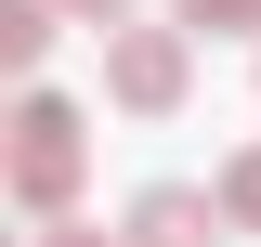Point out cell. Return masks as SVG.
Returning a JSON list of instances; mask_svg holds the SVG:
<instances>
[{
    "label": "cell",
    "instance_id": "cell-8",
    "mask_svg": "<svg viewBox=\"0 0 261 247\" xmlns=\"http://www.w3.org/2000/svg\"><path fill=\"white\" fill-rule=\"evenodd\" d=\"M39 247H105V234H79V221H53V234H39Z\"/></svg>",
    "mask_w": 261,
    "mask_h": 247
},
{
    "label": "cell",
    "instance_id": "cell-1",
    "mask_svg": "<svg viewBox=\"0 0 261 247\" xmlns=\"http://www.w3.org/2000/svg\"><path fill=\"white\" fill-rule=\"evenodd\" d=\"M79 156H92V130H79V104L27 91V104H13V208H27V221H53L65 195H79Z\"/></svg>",
    "mask_w": 261,
    "mask_h": 247
},
{
    "label": "cell",
    "instance_id": "cell-4",
    "mask_svg": "<svg viewBox=\"0 0 261 247\" xmlns=\"http://www.w3.org/2000/svg\"><path fill=\"white\" fill-rule=\"evenodd\" d=\"M0 52H13V65L53 52V0H0Z\"/></svg>",
    "mask_w": 261,
    "mask_h": 247
},
{
    "label": "cell",
    "instance_id": "cell-5",
    "mask_svg": "<svg viewBox=\"0 0 261 247\" xmlns=\"http://www.w3.org/2000/svg\"><path fill=\"white\" fill-rule=\"evenodd\" d=\"M222 208H235V234H261V143L222 169Z\"/></svg>",
    "mask_w": 261,
    "mask_h": 247
},
{
    "label": "cell",
    "instance_id": "cell-7",
    "mask_svg": "<svg viewBox=\"0 0 261 247\" xmlns=\"http://www.w3.org/2000/svg\"><path fill=\"white\" fill-rule=\"evenodd\" d=\"M65 13H92V26H118V13H130V0H65Z\"/></svg>",
    "mask_w": 261,
    "mask_h": 247
},
{
    "label": "cell",
    "instance_id": "cell-6",
    "mask_svg": "<svg viewBox=\"0 0 261 247\" xmlns=\"http://www.w3.org/2000/svg\"><path fill=\"white\" fill-rule=\"evenodd\" d=\"M170 13H183L196 39H222V26H261V0H170Z\"/></svg>",
    "mask_w": 261,
    "mask_h": 247
},
{
    "label": "cell",
    "instance_id": "cell-3",
    "mask_svg": "<svg viewBox=\"0 0 261 247\" xmlns=\"http://www.w3.org/2000/svg\"><path fill=\"white\" fill-rule=\"evenodd\" d=\"M222 221H235V208H209L196 182H144V195H130V234H118V247H209Z\"/></svg>",
    "mask_w": 261,
    "mask_h": 247
},
{
    "label": "cell",
    "instance_id": "cell-2",
    "mask_svg": "<svg viewBox=\"0 0 261 247\" xmlns=\"http://www.w3.org/2000/svg\"><path fill=\"white\" fill-rule=\"evenodd\" d=\"M105 91L130 104V117H170V104L196 91V26L170 13V26H105Z\"/></svg>",
    "mask_w": 261,
    "mask_h": 247
}]
</instances>
